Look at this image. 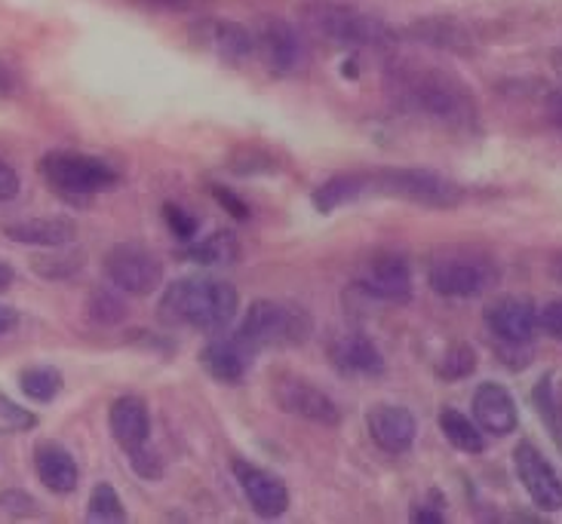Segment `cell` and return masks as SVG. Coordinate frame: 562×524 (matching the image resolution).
<instances>
[{
    "label": "cell",
    "mask_w": 562,
    "mask_h": 524,
    "mask_svg": "<svg viewBox=\"0 0 562 524\" xmlns=\"http://www.w3.org/2000/svg\"><path fill=\"white\" fill-rule=\"evenodd\" d=\"M360 196H366V172H345L319 184L314 191V206L319 212H335Z\"/></svg>",
    "instance_id": "24"
},
{
    "label": "cell",
    "mask_w": 562,
    "mask_h": 524,
    "mask_svg": "<svg viewBox=\"0 0 562 524\" xmlns=\"http://www.w3.org/2000/svg\"><path fill=\"white\" fill-rule=\"evenodd\" d=\"M19 194H22V179H19L13 163L0 157V203H13Z\"/></svg>",
    "instance_id": "36"
},
{
    "label": "cell",
    "mask_w": 562,
    "mask_h": 524,
    "mask_svg": "<svg viewBox=\"0 0 562 524\" xmlns=\"http://www.w3.org/2000/svg\"><path fill=\"white\" fill-rule=\"evenodd\" d=\"M108 426H111L114 442L126 454L151 445V411H148L145 399H138V396H121L117 402H111Z\"/></svg>",
    "instance_id": "17"
},
{
    "label": "cell",
    "mask_w": 562,
    "mask_h": 524,
    "mask_svg": "<svg viewBox=\"0 0 562 524\" xmlns=\"http://www.w3.org/2000/svg\"><path fill=\"white\" fill-rule=\"evenodd\" d=\"M427 283L442 298H480L502 283V270L483 255L442 258L430 267Z\"/></svg>",
    "instance_id": "8"
},
{
    "label": "cell",
    "mask_w": 562,
    "mask_h": 524,
    "mask_svg": "<svg viewBox=\"0 0 562 524\" xmlns=\"http://www.w3.org/2000/svg\"><path fill=\"white\" fill-rule=\"evenodd\" d=\"M412 37H418L422 44L437 46V49H449V53H468L473 46L471 31L464 29L456 19H422L412 25Z\"/></svg>",
    "instance_id": "23"
},
{
    "label": "cell",
    "mask_w": 562,
    "mask_h": 524,
    "mask_svg": "<svg viewBox=\"0 0 562 524\" xmlns=\"http://www.w3.org/2000/svg\"><path fill=\"white\" fill-rule=\"evenodd\" d=\"M130 464L136 469L142 479H157L160 472H164V460L157 457V451L151 445H145V448H138L130 454Z\"/></svg>",
    "instance_id": "35"
},
{
    "label": "cell",
    "mask_w": 562,
    "mask_h": 524,
    "mask_svg": "<svg viewBox=\"0 0 562 524\" xmlns=\"http://www.w3.org/2000/svg\"><path fill=\"white\" fill-rule=\"evenodd\" d=\"M473 420L486 435H510L519 426V408L514 392L498 380H486L473 392Z\"/></svg>",
    "instance_id": "14"
},
{
    "label": "cell",
    "mask_w": 562,
    "mask_h": 524,
    "mask_svg": "<svg viewBox=\"0 0 562 524\" xmlns=\"http://www.w3.org/2000/svg\"><path fill=\"white\" fill-rule=\"evenodd\" d=\"M369 435L387 454H406L418 438V420L403 405H375L366 418Z\"/></svg>",
    "instance_id": "16"
},
{
    "label": "cell",
    "mask_w": 562,
    "mask_h": 524,
    "mask_svg": "<svg viewBox=\"0 0 562 524\" xmlns=\"http://www.w3.org/2000/svg\"><path fill=\"white\" fill-rule=\"evenodd\" d=\"M252 346L246 344L240 334L234 338H213L210 344L200 350V365L203 372L222 384H240L252 365Z\"/></svg>",
    "instance_id": "18"
},
{
    "label": "cell",
    "mask_w": 562,
    "mask_h": 524,
    "mask_svg": "<svg viewBox=\"0 0 562 524\" xmlns=\"http://www.w3.org/2000/svg\"><path fill=\"white\" fill-rule=\"evenodd\" d=\"M231 469H234V476L240 481V488H244L246 500L256 510V515H261V519H280L289 510V488L271 469L252 466L244 457H234Z\"/></svg>",
    "instance_id": "12"
},
{
    "label": "cell",
    "mask_w": 562,
    "mask_h": 524,
    "mask_svg": "<svg viewBox=\"0 0 562 524\" xmlns=\"http://www.w3.org/2000/svg\"><path fill=\"white\" fill-rule=\"evenodd\" d=\"M15 322H19L15 310H10V307H3V304H0V334H7V331L13 329Z\"/></svg>",
    "instance_id": "42"
},
{
    "label": "cell",
    "mask_w": 562,
    "mask_h": 524,
    "mask_svg": "<svg viewBox=\"0 0 562 524\" xmlns=\"http://www.w3.org/2000/svg\"><path fill=\"white\" fill-rule=\"evenodd\" d=\"M13 280H15L13 267H10V264H7V261L0 258V292H7V288L13 285Z\"/></svg>",
    "instance_id": "44"
},
{
    "label": "cell",
    "mask_w": 562,
    "mask_h": 524,
    "mask_svg": "<svg viewBox=\"0 0 562 524\" xmlns=\"http://www.w3.org/2000/svg\"><path fill=\"white\" fill-rule=\"evenodd\" d=\"M514 466L517 476L526 488V494L532 497V503L541 512H560L562 510V479L560 472L550 466V460L541 454L532 442H519L514 448Z\"/></svg>",
    "instance_id": "11"
},
{
    "label": "cell",
    "mask_w": 562,
    "mask_h": 524,
    "mask_svg": "<svg viewBox=\"0 0 562 524\" xmlns=\"http://www.w3.org/2000/svg\"><path fill=\"white\" fill-rule=\"evenodd\" d=\"M415 522H446V515H442L440 506H418L415 510Z\"/></svg>",
    "instance_id": "40"
},
{
    "label": "cell",
    "mask_w": 562,
    "mask_h": 524,
    "mask_svg": "<svg viewBox=\"0 0 562 524\" xmlns=\"http://www.w3.org/2000/svg\"><path fill=\"white\" fill-rule=\"evenodd\" d=\"M3 233L22 246L61 249L75 242L77 225L71 218H19V221H3Z\"/></svg>",
    "instance_id": "21"
},
{
    "label": "cell",
    "mask_w": 562,
    "mask_h": 524,
    "mask_svg": "<svg viewBox=\"0 0 562 524\" xmlns=\"http://www.w3.org/2000/svg\"><path fill=\"white\" fill-rule=\"evenodd\" d=\"M476 368V356L468 344H452L440 360V375L449 377V380H461V377L473 375Z\"/></svg>",
    "instance_id": "32"
},
{
    "label": "cell",
    "mask_w": 562,
    "mask_h": 524,
    "mask_svg": "<svg viewBox=\"0 0 562 524\" xmlns=\"http://www.w3.org/2000/svg\"><path fill=\"white\" fill-rule=\"evenodd\" d=\"M102 273L108 285H114L126 295H138V298L151 295L164 285V261L154 255L148 246H138V242H121L108 249L102 258Z\"/></svg>",
    "instance_id": "7"
},
{
    "label": "cell",
    "mask_w": 562,
    "mask_h": 524,
    "mask_svg": "<svg viewBox=\"0 0 562 524\" xmlns=\"http://www.w3.org/2000/svg\"><path fill=\"white\" fill-rule=\"evenodd\" d=\"M237 307H240V295L228 283L210 280V276H188L164 288L157 310L167 326L215 334L234 322Z\"/></svg>",
    "instance_id": "2"
},
{
    "label": "cell",
    "mask_w": 562,
    "mask_h": 524,
    "mask_svg": "<svg viewBox=\"0 0 562 524\" xmlns=\"http://www.w3.org/2000/svg\"><path fill=\"white\" fill-rule=\"evenodd\" d=\"M391 87L400 105L412 114H422L427 121L456 126V129L473 126L476 121V107H473L468 87L446 71L400 65L391 75Z\"/></svg>",
    "instance_id": "1"
},
{
    "label": "cell",
    "mask_w": 562,
    "mask_h": 524,
    "mask_svg": "<svg viewBox=\"0 0 562 524\" xmlns=\"http://www.w3.org/2000/svg\"><path fill=\"white\" fill-rule=\"evenodd\" d=\"M553 68H557V75L562 77V49H557V53H553Z\"/></svg>",
    "instance_id": "45"
},
{
    "label": "cell",
    "mask_w": 562,
    "mask_h": 524,
    "mask_svg": "<svg viewBox=\"0 0 562 524\" xmlns=\"http://www.w3.org/2000/svg\"><path fill=\"white\" fill-rule=\"evenodd\" d=\"M357 288L369 298L387 300V304H403L412 298V267L409 261L394 252L366 261L363 273L357 280Z\"/></svg>",
    "instance_id": "13"
},
{
    "label": "cell",
    "mask_w": 562,
    "mask_h": 524,
    "mask_svg": "<svg viewBox=\"0 0 562 524\" xmlns=\"http://www.w3.org/2000/svg\"><path fill=\"white\" fill-rule=\"evenodd\" d=\"M329 360L341 372L350 377H379L384 375V356L379 346L372 344L360 331H348L341 338H335L329 346Z\"/></svg>",
    "instance_id": "19"
},
{
    "label": "cell",
    "mask_w": 562,
    "mask_h": 524,
    "mask_svg": "<svg viewBox=\"0 0 562 524\" xmlns=\"http://www.w3.org/2000/svg\"><path fill=\"white\" fill-rule=\"evenodd\" d=\"M535 405L548 423L550 435L562 451V377H544L535 390Z\"/></svg>",
    "instance_id": "27"
},
{
    "label": "cell",
    "mask_w": 562,
    "mask_h": 524,
    "mask_svg": "<svg viewBox=\"0 0 562 524\" xmlns=\"http://www.w3.org/2000/svg\"><path fill=\"white\" fill-rule=\"evenodd\" d=\"M37 426V418L31 414L29 408L15 405L7 392L0 390V433L13 435V433H29Z\"/></svg>",
    "instance_id": "31"
},
{
    "label": "cell",
    "mask_w": 562,
    "mask_h": 524,
    "mask_svg": "<svg viewBox=\"0 0 562 524\" xmlns=\"http://www.w3.org/2000/svg\"><path fill=\"white\" fill-rule=\"evenodd\" d=\"M538 322L544 334H550L553 341H562V298L550 300L544 310H538Z\"/></svg>",
    "instance_id": "37"
},
{
    "label": "cell",
    "mask_w": 562,
    "mask_h": 524,
    "mask_svg": "<svg viewBox=\"0 0 562 524\" xmlns=\"http://www.w3.org/2000/svg\"><path fill=\"white\" fill-rule=\"evenodd\" d=\"M19 387H22V392L29 396L31 402L46 405L59 396L61 375L56 368H49V365H31V368H25L19 375Z\"/></svg>",
    "instance_id": "28"
},
{
    "label": "cell",
    "mask_w": 562,
    "mask_h": 524,
    "mask_svg": "<svg viewBox=\"0 0 562 524\" xmlns=\"http://www.w3.org/2000/svg\"><path fill=\"white\" fill-rule=\"evenodd\" d=\"M44 179L68 196H92L114 191L121 184V172L99 157L80 150H49L41 160Z\"/></svg>",
    "instance_id": "5"
},
{
    "label": "cell",
    "mask_w": 562,
    "mask_h": 524,
    "mask_svg": "<svg viewBox=\"0 0 562 524\" xmlns=\"http://www.w3.org/2000/svg\"><path fill=\"white\" fill-rule=\"evenodd\" d=\"M19 92V75L13 65L0 61V95H15Z\"/></svg>",
    "instance_id": "39"
},
{
    "label": "cell",
    "mask_w": 562,
    "mask_h": 524,
    "mask_svg": "<svg viewBox=\"0 0 562 524\" xmlns=\"http://www.w3.org/2000/svg\"><path fill=\"white\" fill-rule=\"evenodd\" d=\"M210 191H213V196L222 203V206H228L231 215H237V218H249V206H246L240 196H234L231 191H225V187H218V184L210 187Z\"/></svg>",
    "instance_id": "38"
},
{
    "label": "cell",
    "mask_w": 562,
    "mask_h": 524,
    "mask_svg": "<svg viewBox=\"0 0 562 524\" xmlns=\"http://www.w3.org/2000/svg\"><path fill=\"white\" fill-rule=\"evenodd\" d=\"M314 322L304 307L289 300H256L240 322V338L252 350L259 346H295L311 334Z\"/></svg>",
    "instance_id": "4"
},
{
    "label": "cell",
    "mask_w": 562,
    "mask_h": 524,
    "mask_svg": "<svg viewBox=\"0 0 562 524\" xmlns=\"http://www.w3.org/2000/svg\"><path fill=\"white\" fill-rule=\"evenodd\" d=\"M184 258H194L198 264H213V267H225V264H234L240 258V242L234 240L231 233H215V237H206L200 242H188V249L182 252Z\"/></svg>",
    "instance_id": "26"
},
{
    "label": "cell",
    "mask_w": 562,
    "mask_h": 524,
    "mask_svg": "<svg viewBox=\"0 0 562 524\" xmlns=\"http://www.w3.org/2000/svg\"><path fill=\"white\" fill-rule=\"evenodd\" d=\"M557 276H560V280H562V261H557Z\"/></svg>",
    "instance_id": "46"
},
{
    "label": "cell",
    "mask_w": 562,
    "mask_h": 524,
    "mask_svg": "<svg viewBox=\"0 0 562 524\" xmlns=\"http://www.w3.org/2000/svg\"><path fill=\"white\" fill-rule=\"evenodd\" d=\"M34 472L46 491H53V494H71L80 481L75 457L56 442H41L34 448Z\"/></svg>",
    "instance_id": "22"
},
{
    "label": "cell",
    "mask_w": 562,
    "mask_h": 524,
    "mask_svg": "<svg viewBox=\"0 0 562 524\" xmlns=\"http://www.w3.org/2000/svg\"><path fill=\"white\" fill-rule=\"evenodd\" d=\"M148 7H164V10H182V7H191L194 0H142Z\"/></svg>",
    "instance_id": "43"
},
{
    "label": "cell",
    "mask_w": 562,
    "mask_h": 524,
    "mask_svg": "<svg viewBox=\"0 0 562 524\" xmlns=\"http://www.w3.org/2000/svg\"><path fill=\"white\" fill-rule=\"evenodd\" d=\"M486 329L495 338L502 353L526 350L538 338V307L526 298H502L486 310Z\"/></svg>",
    "instance_id": "10"
},
{
    "label": "cell",
    "mask_w": 562,
    "mask_h": 524,
    "mask_svg": "<svg viewBox=\"0 0 562 524\" xmlns=\"http://www.w3.org/2000/svg\"><path fill=\"white\" fill-rule=\"evenodd\" d=\"M87 314H90L95 322H102V326H114V322L126 319V304L117 298V288L108 285V288H99V292L87 300Z\"/></svg>",
    "instance_id": "30"
},
{
    "label": "cell",
    "mask_w": 562,
    "mask_h": 524,
    "mask_svg": "<svg viewBox=\"0 0 562 524\" xmlns=\"http://www.w3.org/2000/svg\"><path fill=\"white\" fill-rule=\"evenodd\" d=\"M31 267H34V273L49 276V280H65V276H71L80 267V261H77V255H41L34 258Z\"/></svg>",
    "instance_id": "33"
},
{
    "label": "cell",
    "mask_w": 562,
    "mask_h": 524,
    "mask_svg": "<svg viewBox=\"0 0 562 524\" xmlns=\"http://www.w3.org/2000/svg\"><path fill=\"white\" fill-rule=\"evenodd\" d=\"M164 218H167L169 230L179 237L182 242H191L194 237H198V218L194 215H188V212L182 209V206H176V203H167L164 206Z\"/></svg>",
    "instance_id": "34"
},
{
    "label": "cell",
    "mask_w": 562,
    "mask_h": 524,
    "mask_svg": "<svg viewBox=\"0 0 562 524\" xmlns=\"http://www.w3.org/2000/svg\"><path fill=\"white\" fill-rule=\"evenodd\" d=\"M252 37H256V53L268 65V71L283 77L299 68V61H302V37H299V31L292 29L289 22L271 15V19L261 22Z\"/></svg>",
    "instance_id": "15"
},
{
    "label": "cell",
    "mask_w": 562,
    "mask_h": 524,
    "mask_svg": "<svg viewBox=\"0 0 562 524\" xmlns=\"http://www.w3.org/2000/svg\"><path fill=\"white\" fill-rule=\"evenodd\" d=\"M87 519L102 524L126 522V510H123L121 494L111 485H95V491L90 497V506H87Z\"/></svg>",
    "instance_id": "29"
},
{
    "label": "cell",
    "mask_w": 562,
    "mask_h": 524,
    "mask_svg": "<svg viewBox=\"0 0 562 524\" xmlns=\"http://www.w3.org/2000/svg\"><path fill=\"white\" fill-rule=\"evenodd\" d=\"M198 37L213 49L218 59L231 61V65H240V61H246L256 53L252 31L237 25V22H228V19H203L198 29Z\"/></svg>",
    "instance_id": "20"
},
{
    "label": "cell",
    "mask_w": 562,
    "mask_h": 524,
    "mask_svg": "<svg viewBox=\"0 0 562 524\" xmlns=\"http://www.w3.org/2000/svg\"><path fill=\"white\" fill-rule=\"evenodd\" d=\"M548 114H550V121L557 123V126H562V90L560 92H550Z\"/></svg>",
    "instance_id": "41"
},
{
    "label": "cell",
    "mask_w": 562,
    "mask_h": 524,
    "mask_svg": "<svg viewBox=\"0 0 562 524\" xmlns=\"http://www.w3.org/2000/svg\"><path fill=\"white\" fill-rule=\"evenodd\" d=\"M302 22L323 41L348 49H391L400 41L391 22L341 0H307L302 7Z\"/></svg>",
    "instance_id": "3"
},
{
    "label": "cell",
    "mask_w": 562,
    "mask_h": 524,
    "mask_svg": "<svg viewBox=\"0 0 562 524\" xmlns=\"http://www.w3.org/2000/svg\"><path fill=\"white\" fill-rule=\"evenodd\" d=\"M440 430L452 448L464 454H483L486 451V433L476 426V420L461 414L458 408H446L440 414Z\"/></svg>",
    "instance_id": "25"
},
{
    "label": "cell",
    "mask_w": 562,
    "mask_h": 524,
    "mask_svg": "<svg viewBox=\"0 0 562 524\" xmlns=\"http://www.w3.org/2000/svg\"><path fill=\"white\" fill-rule=\"evenodd\" d=\"M274 402L280 411H286L292 418H302L307 423H319V426H338L341 423V408L333 396L314 387L311 380H302L295 375L274 377Z\"/></svg>",
    "instance_id": "9"
},
{
    "label": "cell",
    "mask_w": 562,
    "mask_h": 524,
    "mask_svg": "<svg viewBox=\"0 0 562 524\" xmlns=\"http://www.w3.org/2000/svg\"><path fill=\"white\" fill-rule=\"evenodd\" d=\"M384 194L396 200H409L434 209H449L464 200V191L456 181L442 179L437 172L425 169H384V172H366V196Z\"/></svg>",
    "instance_id": "6"
}]
</instances>
